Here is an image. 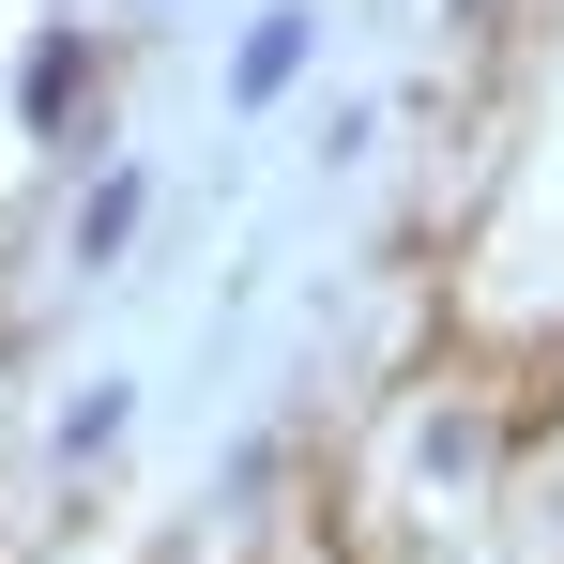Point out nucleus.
<instances>
[{
	"instance_id": "nucleus-1",
	"label": "nucleus",
	"mask_w": 564,
	"mask_h": 564,
	"mask_svg": "<svg viewBox=\"0 0 564 564\" xmlns=\"http://www.w3.org/2000/svg\"><path fill=\"white\" fill-rule=\"evenodd\" d=\"M305 31H321V15H305V0H275V15L245 31V62H229V93H245V107H275L290 77H305Z\"/></svg>"
},
{
	"instance_id": "nucleus-2",
	"label": "nucleus",
	"mask_w": 564,
	"mask_h": 564,
	"mask_svg": "<svg viewBox=\"0 0 564 564\" xmlns=\"http://www.w3.org/2000/svg\"><path fill=\"white\" fill-rule=\"evenodd\" d=\"M77 93H93V46H62V31H46V46L15 62V107H31V122L62 138V107H77Z\"/></svg>"
},
{
	"instance_id": "nucleus-3",
	"label": "nucleus",
	"mask_w": 564,
	"mask_h": 564,
	"mask_svg": "<svg viewBox=\"0 0 564 564\" xmlns=\"http://www.w3.org/2000/svg\"><path fill=\"white\" fill-rule=\"evenodd\" d=\"M138 214H153V184H138V169H107L93 214H77V260H122V245H138Z\"/></svg>"
},
{
	"instance_id": "nucleus-4",
	"label": "nucleus",
	"mask_w": 564,
	"mask_h": 564,
	"mask_svg": "<svg viewBox=\"0 0 564 564\" xmlns=\"http://www.w3.org/2000/svg\"><path fill=\"white\" fill-rule=\"evenodd\" d=\"M107 443H122V381H107V397H77V412H62V458H107Z\"/></svg>"
}]
</instances>
